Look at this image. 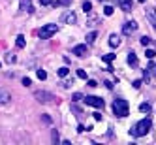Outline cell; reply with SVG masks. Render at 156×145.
<instances>
[{"label": "cell", "instance_id": "cell-36", "mask_svg": "<svg viewBox=\"0 0 156 145\" xmlns=\"http://www.w3.org/2000/svg\"><path fill=\"white\" fill-rule=\"evenodd\" d=\"M94 121H102V113H94Z\"/></svg>", "mask_w": 156, "mask_h": 145}, {"label": "cell", "instance_id": "cell-17", "mask_svg": "<svg viewBox=\"0 0 156 145\" xmlns=\"http://www.w3.org/2000/svg\"><path fill=\"white\" fill-rule=\"evenodd\" d=\"M81 8H83V12H85V13H90V12H92V4L88 2V0H85Z\"/></svg>", "mask_w": 156, "mask_h": 145}, {"label": "cell", "instance_id": "cell-25", "mask_svg": "<svg viewBox=\"0 0 156 145\" xmlns=\"http://www.w3.org/2000/svg\"><path fill=\"white\" fill-rule=\"evenodd\" d=\"M104 13H105L107 17H109V15H113V6H105V8H104Z\"/></svg>", "mask_w": 156, "mask_h": 145}, {"label": "cell", "instance_id": "cell-19", "mask_svg": "<svg viewBox=\"0 0 156 145\" xmlns=\"http://www.w3.org/2000/svg\"><path fill=\"white\" fill-rule=\"evenodd\" d=\"M113 59H115V55H113V53L102 55V60H104V62H107V64H111V62H113Z\"/></svg>", "mask_w": 156, "mask_h": 145}, {"label": "cell", "instance_id": "cell-29", "mask_svg": "<svg viewBox=\"0 0 156 145\" xmlns=\"http://www.w3.org/2000/svg\"><path fill=\"white\" fill-rule=\"evenodd\" d=\"M21 83H23L25 87H30V85H32V81H30V77H23V81H21Z\"/></svg>", "mask_w": 156, "mask_h": 145}, {"label": "cell", "instance_id": "cell-28", "mask_svg": "<svg viewBox=\"0 0 156 145\" xmlns=\"http://www.w3.org/2000/svg\"><path fill=\"white\" fill-rule=\"evenodd\" d=\"M55 0H40V6H51Z\"/></svg>", "mask_w": 156, "mask_h": 145}, {"label": "cell", "instance_id": "cell-8", "mask_svg": "<svg viewBox=\"0 0 156 145\" xmlns=\"http://www.w3.org/2000/svg\"><path fill=\"white\" fill-rule=\"evenodd\" d=\"M19 9L25 13H32L34 9H32V0H19Z\"/></svg>", "mask_w": 156, "mask_h": 145}, {"label": "cell", "instance_id": "cell-10", "mask_svg": "<svg viewBox=\"0 0 156 145\" xmlns=\"http://www.w3.org/2000/svg\"><path fill=\"white\" fill-rule=\"evenodd\" d=\"M119 6L122 8V12H132L133 9V0H119Z\"/></svg>", "mask_w": 156, "mask_h": 145}, {"label": "cell", "instance_id": "cell-9", "mask_svg": "<svg viewBox=\"0 0 156 145\" xmlns=\"http://www.w3.org/2000/svg\"><path fill=\"white\" fill-rule=\"evenodd\" d=\"M87 43H79V45H75L73 49H72V53L75 55V57H85V55H87Z\"/></svg>", "mask_w": 156, "mask_h": 145}, {"label": "cell", "instance_id": "cell-1", "mask_svg": "<svg viewBox=\"0 0 156 145\" xmlns=\"http://www.w3.org/2000/svg\"><path fill=\"white\" fill-rule=\"evenodd\" d=\"M151 126H152V121H151V117H145V119L137 121L136 125L132 126L130 134H132V136H136V138H141V136H147V134H149V130H151Z\"/></svg>", "mask_w": 156, "mask_h": 145}, {"label": "cell", "instance_id": "cell-23", "mask_svg": "<svg viewBox=\"0 0 156 145\" xmlns=\"http://www.w3.org/2000/svg\"><path fill=\"white\" fill-rule=\"evenodd\" d=\"M145 55H147V59H149V60H152V59L156 57V51H152V49H147V51H145Z\"/></svg>", "mask_w": 156, "mask_h": 145}, {"label": "cell", "instance_id": "cell-12", "mask_svg": "<svg viewBox=\"0 0 156 145\" xmlns=\"http://www.w3.org/2000/svg\"><path fill=\"white\" fill-rule=\"evenodd\" d=\"M126 62H128L130 66H133V68L137 66V62H139V60H137V57H136V53H133V51H130V53H128V59H126Z\"/></svg>", "mask_w": 156, "mask_h": 145}, {"label": "cell", "instance_id": "cell-20", "mask_svg": "<svg viewBox=\"0 0 156 145\" xmlns=\"http://www.w3.org/2000/svg\"><path fill=\"white\" fill-rule=\"evenodd\" d=\"M36 75H38V79H41V81H43V79H47V72H45V70H38Z\"/></svg>", "mask_w": 156, "mask_h": 145}, {"label": "cell", "instance_id": "cell-34", "mask_svg": "<svg viewBox=\"0 0 156 145\" xmlns=\"http://www.w3.org/2000/svg\"><path fill=\"white\" fill-rule=\"evenodd\" d=\"M6 62H15V57H13V55H8V57H6Z\"/></svg>", "mask_w": 156, "mask_h": 145}, {"label": "cell", "instance_id": "cell-7", "mask_svg": "<svg viewBox=\"0 0 156 145\" xmlns=\"http://www.w3.org/2000/svg\"><path fill=\"white\" fill-rule=\"evenodd\" d=\"M137 27L139 25L136 23V21H126V23L122 25V34H124V36H132L133 32L137 30Z\"/></svg>", "mask_w": 156, "mask_h": 145}, {"label": "cell", "instance_id": "cell-14", "mask_svg": "<svg viewBox=\"0 0 156 145\" xmlns=\"http://www.w3.org/2000/svg\"><path fill=\"white\" fill-rule=\"evenodd\" d=\"M147 17H149V21L152 23V27L156 28V9H154V8H152V9H149V12H147Z\"/></svg>", "mask_w": 156, "mask_h": 145}, {"label": "cell", "instance_id": "cell-27", "mask_svg": "<svg viewBox=\"0 0 156 145\" xmlns=\"http://www.w3.org/2000/svg\"><path fill=\"white\" fill-rule=\"evenodd\" d=\"M77 77H79V79H87V72L85 70H77Z\"/></svg>", "mask_w": 156, "mask_h": 145}, {"label": "cell", "instance_id": "cell-33", "mask_svg": "<svg viewBox=\"0 0 156 145\" xmlns=\"http://www.w3.org/2000/svg\"><path fill=\"white\" fill-rule=\"evenodd\" d=\"M41 119H43V121H45V122H47V125H51V117H49L47 113H43V117H41Z\"/></svg>", "mask_w": 156, "mask_h": 145}, {"label": "cell", "instance_id": "cell-6", "mask_svg": "<svg viewBox=\"0 0 156 145\" xmlns=\"http://www.w3.org/2000/svg\"><path fill=\"white\" fill-rule=\"evenodd\" d=\"M60 21H62V23H66V25H75L77 23V15H75V12L68 9V12H64L60 15Z\"/></svg>", "mask_w": 156, "mask_h": 145}, {"label": "cell", "instance_id": "cell-30", "mask_svg": "<svg viewBox=\"0 0 156 145\" xmlns=\"http://www.w3.org/2000/svg\"><path fill=\"white\" fill-rule=\"evenodd\" d=\"M81 100H83V94H79V92L73 94V102H81Z\"/></svg>", "mask_w": 156, "mask_h": 145}, {"label": "cell", "instance_id": "cell-22", "mask_svg": "<svg viewBox=\"0 0 156 145\" xmlns=\"http://www.w3.org/2000/svg\"><path fill=\"white\" fill-rule=\"evenodd\" d=\"M96 36H98V32H90V34L87 36V43H92L96 40Z\"/></svg>", "mask_w": 156, "mask_h": 145}, {"label": "cell", "instance_id": "cell-35", "mask_svg": "<svg viewBox=\"0 0 156 145\" xmlns=\"http://www.w3.org/2000/svg\"><path fill=\"white\" fill-rule=\"evenodd\" d=\"M149 68H151V72L156 75V64H149Z\"/></svg>", "mask_w": 156, "mask_h": 145}, {"label": "cell", "instance_id": "cell-21", "mask_svg": "<svg viewBox=\"0 0 156 145\" xmlns=\"http://www.w3.org/2000/svg\"><path fill=\"white\" fill-rule=\"evenodd\" d=\"M68 74H70V70L66 68V66H62V68H58V75H60V77H66Z\"/></svg>", "mask_w": 156, "mask_h": 145}, {"label": "cell", "instance_id": "cell-31", "mask_svg": "<svg viewBox=\"0 0 156 145\" xmlns=\"http://www.w3.org/2000/svg\"><path fill=\"white\" fill-rule=\"evenodd\" d=\"M58 140H60V138H58V132H57V130H53V141H55V143H58Z\"/></svg>", "mask_w": 156, "mask_h": 145}, {"label": "cell", "instance_id": "cell-16", "mask_svg": "<svg viewBox=\"0 0 156 145\" xmlns=\"http://www.w3.org/2000/svg\"><path fill=\"white\" fill-rule=\"evenodd\" d=\"M70 4H72V0H55V2H53L55 8H58V6H70Z\"/></svg>", "mask_w": 156, "mask_h": 145}, {"label": "cell", "instance_id": "cell-5", "mask_svg": "<svg viewBox=\"0 0 156 145\" xmlns=\"http://www.w3.org/2000/svg\"><path fill=\"white\" fill-rule=\"evenodd\" d=\"M83 102L87 106H92V107H98V109H104V106H105V102L100 96H85Z\"/></svg>", "mask_w": 156, "mask_h": 145}, {"label": "cell", "instance_id": "cell-18", "mask_svg": "<svg viewBox=\"0 0 156 145\" xmlns=\"http://www.w3.org/2000/svg\"><path fill=\"white\" fill-rule=\"evenodd\" d=\"M15 45H17L19 49H23V47H25V36H23V34H19V36H17V42H15Z\"/></svg>", "mask_w": 156, "mask_h": 145}, {"label": "cell", "instance_id": "cell-3", "mask_svg": "<svg viewBox=\"0 0 156 145\" xmlns=\"http://www.w3.org/2000/svg\"><path fill=\"white\" fill-rule=\"evenodd\" d=\"M58 32V25H55V23H49V25H43L41 28H40V32H38V36L41 38V40H49L51 36H55Z\"/></svg>", "mask_w": 156, "mask_h": 145}, {"label": "cell", "instance_id": "cell-11", "mask_svg": "<svg viewBox=\"0 0 156 145\" xmlns=\"http://www.w3.org/2000/svg\"><path fill=\"white\" fill-rule=\"evenodd\" d=\"M9 100H12V94H9V91H6V89L0 87V104H8Z\"/></svg>", "mask_w": 156, "mask_h": 145}, {"label": "cell", "instance_id": "cell-24", "mask_svg": "<svg viewBox=\"0 0 156 145\" xmlns=\"http://www.w3.org/2000/svg\"><path fill=\"white\" fill-rule=\"evenodd\" d=\"M139 42H141V45H145V47H147V45H149V43H151V42H152V40H151V38H149V36H143V38H141V40H139Z\"/></svg>", "mask_w": 156, "mask_h": 145}, {"label": "cell", "instance_id": "cell-15", "mask_svg": "<svg viewBox=\"0 0 156 145\" xmlns=\"http://www.w3.org/2000/svg\"><path fill=\"white\" fill-rule=\"evenodd\" d=\"M139 111H141V113H151V111H152V107H151V104H147V102H143V104H139Z\"/></svg>", "mask_w": 156, "mask_h": 145}, {"label": "cell", "instance_id": "cell-4", "mask_svg": "<svg viewBox=\"0 0 156 145\" xmlns=\"http://www.w3.org/2000/svg\"><path fill=\"white\" fill-rule=\"evenodd\" d=\"M34 98L38 100L40 104H53L55 100H57V96L51 94V92H47V91H36L34 92Z\"/></svg>", "mask_w": 156, "mask_h": 145}, {"label": "cell", "instance_id": "cell-39", "mask_svg": "<svg viewBox=\"0 0 156 145\" xmlns=\"http://www.w3.org/2000/svg\"><path fill=\"white\" fill-rule=\"evenodd\" d=\"M0 68H2V62H0Z\"/></svg>", "mask_w": 156, "mask_h": 145}, {"label": "cell", "instance_id": "cell-37", "mask_svg": "<svg viewBox=\"0 0 156 145\" xmlns=\"http://www.w3.org/2000/svg\"><path fill=\"white\" fill-rule=\"evenodd\" d=\"M88 87H98V83L94 79H90V81H88Z\"/></svg>", "mask_w": 156, "mask_h": 145}, {"label": "cell", "instance_id": "cell-2", "mask_svg": "<svg viewBox=\"0 0 156 145\" xmlns=\"http://www.w3.org/2000/svg\"><path fill=\"white\" fill-rule=\"evenodd\" d=\"M113 113L117 117H128L130 113V106L126 100H122V98H117L115 102H113Z\"/></svg>", "mask_w": 156, "mask_h": 145}, {"label": "cell", "instance_id": "cell-26", "mask_svg": "<svg viewBox=\"0 0 156 145\" xmlns=\"http://www.w3.org/2000/svg\"><path fill=\"white\" fill-rule=\"evenodd\" d=\"M72 85H73V79H64L62 81V87H66V89H70Z\"/></svg>", "mask_w": 156, "mask_h": 145}, {"label": "cell", "instance_id": "cell-38", "mask_svg": "<svg viewBox=\"0 0 156 145\" xmlns=\"http://www.w3.org/2000/svg\"><path fill=\"white\" fill-rule=\"evenodd\" d=\"M139 2H141V4H145V2H147V0H139Z\"/></svg>", "mask_w": 156, "mask_h": 145}, {"label": "cell", "instance_id": "cell-32", "mask_svg": "<svg viewBox=\"0 0 156 145\" xmlns=\"http://www.w3.org/2000/svg\"><path fill=\"white\" fill-rule=\"evenodd\" d=\"M132 85H133V89H139V87L143 85V81H141V79H136V81H133Z\"/></svg>", "mask_w": 156, "mask_h": 145}, {"label": "cell", "instance_id": "cell-13", "mask_svg": "<svg viewBox=\"0 0 156 145\" xmlns=\"http://www.w3.org/2000/svg\"><path fill=\"white\" fill-rule=\"evenodd\" d=\"M109 45H111V47H119V45H120V36L111 34V36H109Z\"/></svg>", "mask_w": 156, "mask_h": 145}]
</instances>
